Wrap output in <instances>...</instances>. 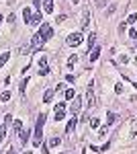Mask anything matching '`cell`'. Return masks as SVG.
Here are the masks:
<instances>
[{
	"label": "cell",
	"instance_id": "35",
	"mask_svg": "<svg viewBox=\"0 0 137 154\" xmlns=\"http://www.w3.org/2000/svg\"><path fill=\"white\" fill-rule=\"evenodd\" d=\"M72 2H80V0H72Z\"/></svg>",
	"mask_w": 137,
	"mask_h": 154
},
{
	"label": "cell",
	"instance_id": "16",
	"mask_svg": "<svg viewBox=\"0 0 137 154\" xmlns=\"http://www.w3.org/2000/svg\"><path fill=\"white\" fill-rule=\"evenodd\" d=\"M115 119H117V115L109 111V113H106V123H109V125H113V123H115Z\"/></svg>",
	"mask_w": 137,
	"mask_h": 154
},
{
	"label": "cell",
	"instance_id": "31",
	"mask_svg": "<svg viewBox=\"0 0 137 154\" xmlns=\"http://www.w3.org/2000/svg\"><path fill=\"white\" fill-rule=\"evenodd\" d=\"M129 37H131V39H135V37H137V31H135V29H129Z\"/></svg>",
	"mask_w": 137,
	"mask_h": 154
},
{
	"label": "cell",
	"instance_id": "4",
	"mask_svg": "<svg viewBox=\"0 0 137 154\" xmlns=\"http://www.w3.org/2000/svg\"><path fill=\"white\" fill-rule=\"evenodd\" d=\"M66 117V103H57L55 105V121H64Z\"/></svg>",
	"mask_w": 137,
	"mask_h": 154
},
{
	"label": "cell",
	"instance_id": "32",
	"mask_svg": "<svg viewBox=\"0 0 137 154\" xmlns=\"http://www.w3.org/2000/svg\"><path fill=\"white\" fill-rule=\"evenodd\" d=\"M25 91H27V80H23V82H21V93H23V95H25Z\"/></svg>",
	"mask_w": 137,
	"mask_h": 154
},
{
	"label": "cell",
	"instance_id": "17",
	"mask_svg": "<svg viewBox=\"0 0 137 154\" xmlns=\"http://www.w3.org/2000/svg\"><path fill=\"white\" fill-rule=\"evenodd\" d=\"M31 25H33V27L41 25V14H39V12H37V14H33V21H31Z\"/></svg>",
	"mask_w": 137,
	"mask_h": 154
},
{
	"label": "cell",
	"instance_id": "21",
	"mask_svg": "<svg viewBox=\"0 0 137 154\" xmlns=\"http://www.w3.org/2000/svg\"><path fill=\"white\" fill-rule=\"evenodd\" d=\"M135 21H137V12H131V14L127 17V21H125V23L131 25V23H135Z\"/></svg>",
	"mask_w": 137,
	"mask_h": 154
},
{
	"label": "cell",
	"instance_id": "33",
	"mask_svg": "<svg viewBox=\"0 0 137 154\" xmlns=\"http://www.w3.org/2000/svg\"><path fill=\"white\" fill-rule=\"evenodd\" d=\"M14 19H16V17H14V12H10V14H8V23H14Z\"/></svg>",
	"mask_w": 137,
	"mask_h": 154
},
{
	"label": "cell",
	"instance_id": "28",
	"mask_svg": "<svg viewBox=\"0 0 137 154\" xmlns=\"http://www.w3.org/2000/svg\"><path fill=\"white\" fill-rule=\"evenodd\" d=\"M115 93L117 95H123V84H115Z\"/></svg>",
	"mask_w": 137,
	"mask_h": 154
},
{
	"label": "cell",
	"instance_id": "36",
	"mask_svg": "<svg viewBox=\"0 0 137 154\" xmlns=\"http://www.w3.org/2000/svg\"><path fill=\"white\" fill-rule=\"evenodd\" d=\"M59 154H64V152H59Z\"/></svg>",
	"mask_w": 137,
	"mask_h": 154
},
{
	"label": "cell",
	"instance_id": "19",
	"mask_svg": "<svg viewBox=\"0 0 137 154\" xmlns=\"http://www.w3.org/2000/svg\"><path fill=\"white\" fill-rule=\"evenodd\" d=\"M0 101H2V103H6V101H10V91H4V93L0 95Z\"/></svg>",
	"mask_w": 137,
	"mask_h": 154
},
{
	"label": "cell",
	"instance_id": "24",
	"mask_svg": "<svg viewBox=\"0 0 137 154\" xmlns=\"http://www.w3.org/2000/svg\"><path fill=\"white\" fill-rule=\"evenodd\" d=\"M76 62H78V56H70V60H68V66L72 68V66H74Z\"/></svg>",
	"mask_w": 137,
	"mask_h": 154
},
{
	"label": "cell",
	"instance_id": "23",
	"mask_svg": "<svg viewBox=\"0 0 137 154\" xmlns=\"http://www.w3.org/2000/svg\"><path fill=\"white\" fill-rule=\"evenodd\" d=\"M94 39H96V35H94V33H90V37H88V48H94Z\"/></svg>",
	"mask_w": 137,
	"mask_h": 154
},
{
	"label": "cell",
	"instance_id": "13",
	"mask_svg": "<svg viewBox=\"0 0 137 154\" xmlns=\"http://www.w3.org/2000/svg\"><path fill=\"white\" fill-rule=\"evenodd\" d=\"M51 99H53V88H47L45 95H43V101L45 103H51Z\"/></svg>",
	"mask_w": 137,
	"mask_h": 154
},
{
	"label": "cell",
	"instance_id": "1",
	"mask_svg": "<svg viewBox=\"0 0 137 154\" xmlns=\"http://www.w3.org/2000/svg\"><path fill=\"white\" fill-rule=\"evenodd\" d=\"M43 123H45V113H39L37 123H35V138H33L35 146H41L43 144Z\"/></svg>",
	"mask_w": 137,
	"mask_h": 154
},
{
	"label": "cell",
	"instance_id": "3",
	"mask_svg": "<svg viewBox=\"0 0 137 154\" xmlns=\"http://www.w3.org/2000/svg\"><path fill=\"white\" fill-rule=\"evenodd\" d=\"M39 35L47 41V39H51V35H53V29H51L47 23H43V25H41V29H39Z\"/></svg>",
	"mask_w": 137,
	"mask_h": 154
},
{
	"label": "cell",
	"instance_id": "27",
	"mask_svg": "<svg viewBox=\"0 0 137 154\" xmlns=\"http://www.w3.org/2000/svg\"><path fill=\"white\" fill-rule=\"evenodd\" d=\"M4 136H6V128L0 125V144H2V140H4Z\"/></svg>",
	"mask_w": 137,
	"mask_h": 154
},
{
	"label": "cell",
	"instance_id": "34",
	"mask_svg": "<svg viewBox=\"0 0 137 154\" xmlns=\"http://www.w3.org/2000/svg\"><path fill=\"white\" fill-rule=\"evenodd\" d=\"M55 21H57V23H64V21H66V14H59Z\"/></svg>",
	"mask_w": 137,
	"mask_h": 154
},
{
	"label": "cell",
	"instance_id": "20",
	"mask_svg": "<svg viewBox=\"0 0 137 154\" xmlns=\"http://www.w3.org/2000/svg\"><path fill=\"white\" fill-rule=\"evenodd\" d=\"M19 138H21V146H25V144H27V138H29V134H27V131H21Z\"/></svg>",
	"mask_w": 137,
	"mask_h": 154
},
{
	"label": "cell",
	"instance_id": "30",
	"mask_svg": "<svg viewBox=\"0 0 137 154\" xmlns=\"http://www.w3.org/2000/svg\"><path fill=\"white\" fill-rule=\"evenodd\" d=\"M137 136V123H133V128H131V138H135Z\"/></svg>",
	"mask_w": 137,
	"mask_h": 154
},
{
	"label": "cell",
	"instance_id": "29",
	"mask_svg": "<svg viewBox=\"0 0 137 154\" xmlns=\"http://www.w3.org/2000/svg\"><path fill=\"white\" fill-rule=\"evenodd\" d=\"M39 74H41V76H47V74H49V68H47V66H43V68L39 70Z\"/></svg>",
	"mask_w": 137,
	"mask_h": 154
},
{
	"label": "cell",
	"instance_id": "7",
	"mask_svg": "<svg viewBox=\"0 0 137 154\" xmlns=\"http://www.w3.org/2000/svg\"><path fill=\"white\" fill-rule=\"evenodd\" d=\"M76 123H78V115H74V117L68 121V128H66V134H72L74 128H76Z\"/></svg>",
	"mask_w": 137,
	"mask_h": 154
},
{
	"label": "cell",
	"instance_id": "5",
	"mask_svg": "<svg viewBox=\"0 0 137 154\" xmlns=\"http://www.w3.org/2000/svg\"><path fill=\"white\" fill-rule=\"evenodd\" d=\"M43 41H45L43 37L39 35V33H35V35L31 37V49H39L41 45H43Z\"/></svg>",
	"mask_w": 137,
	"mask_h": 154
},
{
	"label": "cell",
	"instance_id": "11",
	"mask_svg": "<svg viewBox=\"0 0 137 154\" xmlns=\"http://www.w3.org/2000/svg\"><path fill=\"white\" fill-rule=\"evenodd\" d=\"M23 17H25V23L31 25V21H33V12H31V8H25V11H23Z\"/></svg>",
	"mask_w": 137,
	"mask_h": 154
},
{
	"label": "cell",
	"instance_id": "10",
	"mask_svg": "<svg viewBox=\"0 0 137 154\" xmlns=\"http://www.w3.org/2000/svg\"><path fill=\"white\" fill-rule=\"evenodd\" d=\"M82 29H86V27H88V25H90V17H88V8H86V11H84V14H82Z\"/></svg>",
	"mask_w": 137,
	"mask_h": 154
},
{
	"label": "cell",
	"instance_id": "2",
	"mask_svg": "<svg viewBox=\"0 0 137 154\" xmlns=\"http://www.w3.org/2000/svg\"><path fill=\"white\" fill-rule=\"evenodd\" d=\"M82 33H70L68 39H66V45H70V48H76V45H80L82 43Z\"/></svg>",
	"mask_w": 137,
	"mask_h": 154
},
{
	"label": "cell",
	"instance_id": "15",
	"mask_svg": "<svg viewBox=\"0 0 137 154\" xmlns=\"http://www.w3.org/2000/svg\"><path fill=\"white\" fill-rule=\"evenodd\" d=\"M43 8H45V12H53V0H45Z\"/></svg>",
	"mask_w": 137,
	"mask_h": 154
},
{
	"label": "cell",
	"instance_id": "18",
	"mask_svg": "<svg viewBox=\"0 0 137 154\" xmlns=\"http://www.w3.org/2000/svg\"><path fill=\"white\" fill-rule=\"evenodd\" d=\"M8 58H10V54H8V51H4V54L0 56V66H4V64L8 62Z\"/></svg>",
	"mask_w": 137,
	"mask_h": 154
},
{
	"label": "cell",
	"instance_id": "9",
	"mask_svg": "<svg viewBox=\"0 0 137 154\" xmlns=\"http://www.w3.org/2000/svg\"><path fill=\"white\" fill-rule=\"evenodd\" d=\"M80 107H82V99L78 97V99L74 101V105L70 107V109H72V113H74V115H78V111H80Z\"/></svg>",
	"mask_w": 137,
	"mask_h": 154
},
{
	"label": "cell",
	"instance_id": "8",
	"mask_svg": "<svg viewBox=\"0 0 137 154\" xmlns=\"http://www.w3.org/2000/svg\"><path fill=\"white\" fill-rule=\"evenodd\" d=\"M88 56H90V62H96L98 56H100V48H98V45H94V48L90 49V54H88Z\"/></svg>",
	"mask_w": 137,
	"mask_h": 154
},
{
	"label": "cell",
	"instance_id": "14",
	"mask_svg": "<svg viewBox=\"0 0 137 154\" xmlns=\"http://www.w3.org/2000/svg\"><path fill=\"white\" fill-rule=\"evenodd\" d=\"M12 128H14V131H16V134H21V131H23V121H21V119H14Z\"/></svg>",
	"mask_w": 137,
	"mask_h": 154
},
{
	"label": "cell",
	"instance_id": "25",
	"mask_svg": "<svg viewBox=\"0 0 137 154\" xmlns=\"http://www.w3.org/2000/svg\"><path fill=\"white\" fill-rule=\"evenodd\" d=\"M94 6L103 8V6H106V0H94Z\"/></svg>",
	"mask_w": 137,
	"mask_h": 154
},
{
	"label": "cell",
	"instance_id": "12",
	"mask_svg": "<svg viewBox=\"0 0 137 154\" xmlns=\"http://www.w3.org/2000/svg\"><path fill=\"white\" fill-rule=\"evenodd\" d=\"M64 95H66L68 101H72V99H76V91H74V88H66V91H64Z\"/></svg>",
	"mask_w": 137,
	"mask_h": 154
},
{
	"label": "cell",
	"instance_id": "6",
	"mask_svg": "<svg viewBox=\"0 0 137 154\" xmlns=\"http://www.w3.org/2000/svg\"><path fill=\"white\" fill-rule=\"evenodd\" d=\"M94 82H90V88H88V93H86V107H92L94 105Z\"/></svg>",
	"mask_w": 137,
	"mask_h": 154
},
{
	"label": "cell",
	"instance_id": "26",
	"mask_svg": "<svg viewBox=\"0 0 137 154\" xmlns=\"http://www.w3.org/2000/svg\"><path fill=\"white\" fill-rule=\"evenodd\" d=\"M90 125H92V130H98V125H100V123H98V119L94 117V119H90Z\"/></svg>",
	"mask_w": 137,
	"mask_h": 154
},
{
	"label": "cell",
	"instance_id": "22",
	"mask_svg": "<svg viewBox=\"0 0 137 154\" xmlns=\"http://www.w3.org/2000/svg\"><path fill=\"white\" fill-rule=\"evenodd\" d=\"M59 142H61L59 138H51V140H49V146H51V148H55V146H59Z\"/></svg>",
	"mask_w": 137,
	"mask_h": 154
}]
</instances>
